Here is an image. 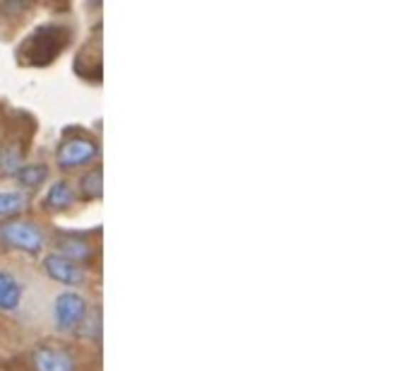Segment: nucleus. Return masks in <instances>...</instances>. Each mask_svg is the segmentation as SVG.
I'll return each instance as SVG.
<instances>
[{
  "instance_id": "obj_1",
  "label": "nucleus",
  "mask_w": 411,
  "mask_h": 371,
  "mask_svg": "<svg viewBox=\"0 0 411 371\" xmlns=\"http://www.w3.org/2000/svg\"><path fill=\"white\" fill-rule=\"evenodd\" d=\"M0 246L36 256L46 246V231L34 219H5L0 222Z\"/></svg>"
},
{
  "instance_id": "obj_2",
  "label": "nucleus",
  "mask_w": 411,
  "mask_h": 371,
  "mask_svg": "<svg viewBox=\"0 0 411 371\" xmlns=\"http://www.w3.org/2000/svg\"><path fill=\"white\" fill-rule=\"evenodd\" d=\"M99 142L87 135H75L60 142L58 147V169L60 172H75V169H85L99 160Z\"/></svg>"
},
{
  "instance_id": "obj_3",
  "label": "nucleus",
  "mask_w": 411,
  "mask_h": 371,
  "mask_svg": "<svg viewBox=\"0 0 411 371\" xmlns=\"http://www.w3.org/2000/svg\"><path fill=\"white\" fill-rule=\"evenodd\" d=\"M87 311H90V304L82 297L80 292H73V289H65L58 297L53 299V306H50V318H53V325L63 333H75L80 328V323L85 320Z\"/></svg>"
},
{
  "instance_id": "obj_4",
  "label": "nucleus",
  "mask_w": 411,
  "mask_h": 371,
  "mask_svg": "<svg viewBox=\"0 0 411 371\" xmlns=\"http://www.w3.org/2000/svg\"><path fill=\"white\" fill-rule=\"evenodd\" d=\"M31 364L36 371H78V357L60 343H41L31 352Z\"/></svg>"
},
{
  "instance_id": "obj_5",
  "label": "nucleus",
  "mask_w": 411,
  "mask_h": 371,
  "mask_svg": "<svg viewBox=\"0 0 411 371\" xmlns=\"http://www.w3.org/2000/svg\"><path fill=\"white\" fill-rule=\"evenodd\" d=\"M41 273L46 275L48 280L58 282V285H65V287H80L87 282L85 268L78 266V263H73V261H68V258L58 256V254L43 256Z\"/></svg>"
},
{
  "instance_id": "obj_6",
  "label": "nucleus",
  "mask_w": 411,
  "mask_h": 371,
  "mask_svg": "<svg viewBox=\"0 0 411 371\" xmlns=\"http://www.w3.org/2000/svg\"><path fill=\"white\" fill-rule=\"evenodd\" d=\"M58 251L63 258H68V261L78 263V266H82V263H92V258L97 256V251H94V246L90 241H87L85 236H78V234H68V236H60L58 239Z\"/></svg>"
},
{
  "instance_id": "obj_7",
  "label": "nucleus",
  "mask_w": 411,
  "mask_h": 371,
  "mask_svg": "<svg viewBox=\"0 0 411 371\" xmlns=\"http://www.w3.org/2000/svg\"><path fill=\"white\" fill-rule=\"evenodd\" d=\"M24 287L8 270H0V311L15 313L22 306Z\"/></svg>"
},
{
  "instance_id": "obj_8",
  "label": "nucleus",
  "mask_w": 411,
  "mask_h": 371,
  "mask_svg": "<svg viewBox=\"0 0 411 371\" xmlns=\"http://www.w3.org/2000/svg\"><path fill=\"white\" fill-rule=\"evenodd\" d=\"M75 205V188L68 181H55L43 196V210L63 212Z\"/></svg>"
},
{
  "instance_id": "obj_9",
  "label": "nucleus",
  "mask_w": 411,
  "mask_h": 371,
  "mask_svg": "<svg viewBox=\"0 0 411 371\" xmlns=\"http://www.w3.org/2000/svg\"><path fill=\"white\" fill-rule=\"evenodd\" d=\"M24 167V147L22 142L10 140L0 147V179L17 176V172Z\"/></svg>"
},
{
  "instance_id": "obj_10",
  "label": "nucleus",
  "mask_w": 411,
  "mask_h": 371,
  "mask_svg": "<svg viewBox=\"0 0 411 371\" xmlns=\"http://www.w3.org/2000/svg\"><path fill=\"white\" fill-rule=\"evenodd\" d=\"M101 191H104V174H101L99 167H94L80 176V196L82 198L97 200V198H101Z\"/></svg>"
},
{
  "instance_id": "obj_11",
  "label": "nucleus",
  "mask_w": 411,
  "mask_h": 371,
  "mask_svg": "<svg viewBox=\"0 0 411 371\" xmlns=\"http://www.w3.org/2000/svg\"><path fill=\"white\" fill-rule=\"evenodd\" d=\"M15 179L22 188H39L43 181L48 179V167L46 164H27L17 172Z\"/></svg>"
},
{
  "instance_id": "obj_12",
  "label": "nucleus",
  "mask_w": 411,
  "mask_h": 371,
  "mask_svg": "<svg viewBox=\"0 0 411 371\" xmlns=\"http://www.w3.org/2000/svg\"><path fill=\"white\" fill-rule=\"evenodd\" d=\"M78 330H80V335L85 338V340L99 343V338H101V311H99V306H90V311H87V316L80 323Z\"/></svg>"
},
{
  "instance_id": "obj_13",
  "label": "nucleus",
  "mask_w": 411,
  "mask_h": 371,
  "mask_svg": "<svg viewBox=\"0 0 411 371\" xmlns=\"http://www.w3.org/2000/svg\"><path fill=\"white\" fill-rule=\"evenodd\" d=\"M27 198L17 191H0V217H12L24 210Z\"/></svg>"
},
{
  "instance_id": "obj_14",
  "label": "nucleus",
  "mask_w": 411,
  "mask_h": 371,
  "mask_svg": "<svg viewBox=\"0 0 411 371\" xmlns=\"http://www.w3.org/2000/svg\"><path fill=\"white\" fill-rule=\"evenodd\" d=\"M0 135H3V128H0Z\"/></svg>"
}]
</instances>
